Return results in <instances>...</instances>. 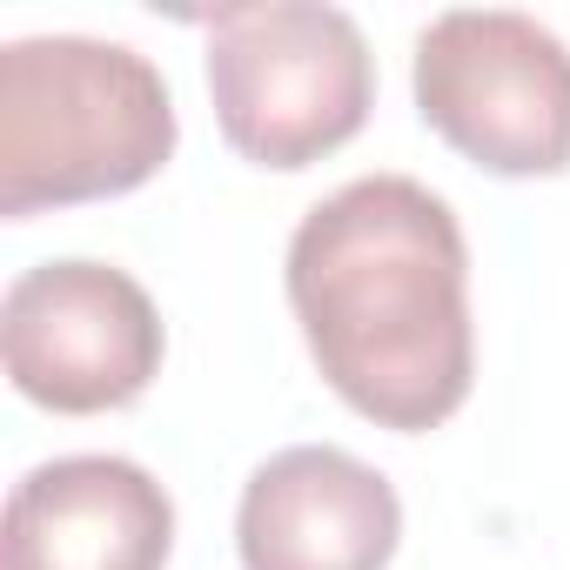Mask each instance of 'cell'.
Wrapping results in <instances>:
<instances>
[{
  "label": "cell",
  "mask_w": 570,
  "mask_h": 570,
  "mask_svg": "<svg viewBox=\"0 0 570 570\" xmlns=\"http://www.w3.org/2000/svg\"><path fill=\"white\" fill-rule=\"evenodd\" d=\"M423 128L503 181L570 168V48L517 8H450L410 61Z\"/></svg>",
  "instance_id": "cell-4"
},
{
  "label": "cell",
  "mask_w": 570,
  "mask_h": 570,
  "mask_svg": "<svg viewBox=\"0 0 570 570\" xmlns=\"http://www.w3.org/2000/svg\"><path fill=\"white\" fill-rule=\"evenodd\" d=\"M396 543V483L336 443L275 450L248 470L235 503L242 570H390Z\"/></svg>",
  "instance_id": "cell-6"
},
{
  "label": "cell",
  "mask_w": 570,
  "mask_h": 570,
  "mask_svg": "<svg viewBox=\"0 0 570 570\" xmlns=\"http://www.w3.org/2000/svg\"><path fill=\"white\" fill-rule=\"evenodd\" d=\"M208 101L248 168L303 175L350 148L376 108V55L343 8L255 0L208 14Z\"/></svg>",
  "instance_id": "cell-3"
},
{
  "label": "cell",
  "mask_w": 570,
  "mask_h": 570,
  "mask_svg": "<svg viewBox=\"0 0 570 570\" xmlns=\"http://www.w3.org/2000/svg\"><path fill=\"white\" fill-rule=\"evenodd\" d=\"M289 309L323 383L376 430L423 436L470 403V242L416 175H356L289 235Z\"/></svg>",
  "instance_id": "cell-1"
},
{
  "label": "cell",
  "mask_w": 570,
  "mask_h": 570,
  "mask_svg": "<svg viewBox=\"0 0 570 570\" xmlns=\"http://www.w3.org/2000/svg\"><path fill=\"white\" fill-rule=\"evenodd\" d=\"M175 95L148 55L95 35H21L0 48V215L28 222L108 202L168 168Z\"/></svg>",
  "instance_id": "cell-2"
},
{
  "label": "cell",
  "mask_w": 570,
  "mask_h": 570,
  "mask_svg": "<svg viewBox=\"0 0 570 570\" xmlns=\"http://www.w3.org/2000/svg\"><path fill=\"white\" fill-rule=\"evenodd\" d=\"M175 497L128 456H55L35 463L0 523L8 570H168Z\"/></svg>",
  "instance_id": "cell-7"
},
{
  "label": "cell",
  "mask_w": 570,
  "mask_h": 570,
  "mask_svg": "<svg viewBox=\"0 0 570 570\" xmlns=\"http://www.w3.org/2000/svg\"><path fill=\"white\" fill-rule=\"evenodd\" d=\"M168 330L141 282L115 262L61 255L8 282L0 363L8 383L55 416H108L148 396L161 376Z\"/></svg>",
  "instance_id": "cell-5"
}]
</instances>
